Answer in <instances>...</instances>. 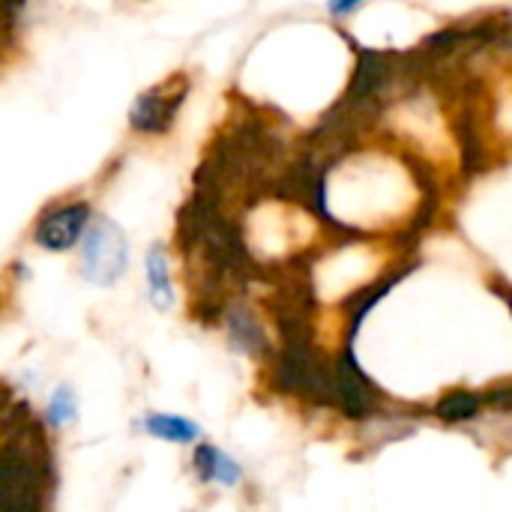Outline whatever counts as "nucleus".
Instances as JSON below:
<instances>
[{
    "instance_id": "6",
    "label": "nucleus",
    "mask_w": 512,
    "mask_h": 512,
    "mask_svg": "<svg viewBox=\"0 0 512 512\" xmlns=\"http://www.w3.org/2000/svg\"><path fill=\"white\" fill-rule=\"evenodd\" d=\"M225 327H228V339L234 348L246 351V354H258L267 345L264 327L261 321L246 309V306H231L225 315Z\"/></svg>"
},
{
    "instance_id": "5",
    "label": "nucleus",
    "mask_w": 512,
    "mask_h": 512,
    "mask_svg": "<svg viewBox=\"0 0 512 512\" xmlns=\"http://www.w3.org/2000/svg\"><path fill=\"white\" fill-rule=\"evenodd\" d=\"M192 468H195V474H198L201 483L237 486L240 477H243L240 465H237L228 453H222L219 447H213V444H198V447H195Z\"/></svg>"
},
{
    "instance_id": "10",
    "label": "nucleus",
    "mask_w": 512,
    "mask_h": 512,
    "mask_svg": "<svg viewBox=\"0 0 512 512\" xmlns=\"http://www.w3.org/2000/svg\"><path fill=\"white\" fill-rule=\"evenodd\" d=\"M474 411H477V399H474L471 393H456V396H450V399L441 402V414H444L447 420H465V417H471Z\"/></svg>"
},
{
    "instance_id": "11",
    "label": "nucleus",
    "mask_w": 512,
    "mask_h": 512,
    "mask_svg": "<svg viewBox=\"0 0 512 512\" xmlns=\"http://www.w3.org/2000/svg\"><path fill=\"white\" fill-rule=\"evenodd\" d=\"M366 0H330L327 3V12L330 15H336V18H345V15H351L357 6H363Z\"/></svg>"
},
{
    "instance_id": "3",
    "label": "nucleus",
    "mask_w": 512,
    "mask_h": 512,
    "mask_svg": "<svg viewBox=\"0 0 512 512\" xmlns=\"http://www.w3.org/2000/svg\"><path fill=\"white\" fill-rule=\"evenodd\" d=\"M186 93H189V81L186 75H177L159 87H150L147 93H141L132 108H129V126L138 132V135H165L183 102H186Z\"/></svg>"
},
{
    "instance_id": "2",
    "label": "nucleus",
    "mask_w": 512,
    "mask_h": 512,
    "mask_svg": "<svg viewBox=\"0 0 512 512\" xmlns=\"http://www.w3.org/2000/svg\"><path fill=\"white\" fill-rule=\"evenodd\" d=\"M126 267H129V243L123 231L108 216L90 219L81 237V276L99 288H111L114 282L123 279Z\"/></svg>"
},
{
    "instance_id": "8",
    "label": "nucleus",
    "mask_w": 512,
    "mask_h": 512,
    "mask_svg": "<svg viewBox=\"0 0 512 512\" xmlns=\"http://www.w3.org/2000/svg\"><path fill=\"white\" fill-rule=\"evenodd\" d=\"M144 432L159 438V441H171V444H192L201 438L198 423L177 417V414H150L144 420Z\"/></svg>"
},
{
    "instance_id": "1",
    "label": "nucleus",
    "mask_w": 512,
    "mask_h": 512,
    "mask_svg": "<svg viewBox=\"0 0 512 512\" xmlns=\"http://www.w3.org/2000/svg\"><path fill=\"white\" fill-rule=\"evenodd\" d=\"M45 456L36 438H12L0 447V512L45 510Z\"/></svg>"
},
{
    "instance_id": "4",
    "label": "nucleus",
    "mask_w": 512,
    "mask_h": 512,
    "mask_svg": "<svg viewBox=\"0 0 512 512\" xmlns=\"http://www.w3.org/2000/svg\"><path fill=\"white\" fill-rule=\"evenodd\" d=\"M93 210L87 201H66L45 210L33 228V243L45 252H69L87 231Z\"/></svg>"
},
{
    "instance_id": "9",
    "label": "nucleus",
    "mask_w": 512,
    "mask_h": 512,
    "mask_svg": "<svg viewBox=\"0 0 512 512\" xmlns=\"http://www.w3.org/2000/svg\"><path fill=\"white\" fill-rule=\"evenodd\" d=\"M51 426H66L75 417V399L66 387H60L51 399H48V411H45Z\"/></svg>"
},
{
    "instance_id": "7",
    "label": "nucleus",
    "mask_w": 512,
    "mask_h": 512,
    "mask_svg": "<svg viewBox=\"0 0 512 512\" xmlns=\"http://www.w3.org/2000/svg\"><path fill=\"white\" fill-rule=\"evenodd\" d=\"M147 291H150V303L159 312H168L174 306L171 270H168V255L162 246H153L147 252Z\"/></svg>"
}]
</instances>
